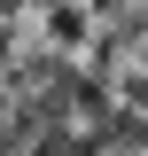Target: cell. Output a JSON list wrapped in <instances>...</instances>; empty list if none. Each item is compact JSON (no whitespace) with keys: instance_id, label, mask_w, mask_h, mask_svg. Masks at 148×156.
<instances>
[{"instance_id":"1","label":"cell","mask_w":148,"mask_h":156,"mask_svg":"<svg viewBox=\"0 0 148 156\" xmlns=\"http://www.w3.org/2000/svg\"><path fill=\"white\" fill-rule=\"evenodd\" d=\"M39 39H47L55 55H86V39H93V8H86V0H47V8H39Z\"/></svg>"}]
</instances>
